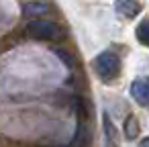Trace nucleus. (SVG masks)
<instances>
[{
  "mask_svg": "<svg viewBox=\"0 0 149 147\" xmlns=\"http://www.w3.org/2000/svg\"><path fill=\"white\" fill-rule=\"evenodd\" d=\"M94 70H96V74H98L100 80L112 82L120 74V57L114 51H102L94 59Z\"/></svg>",
  "mask_w": 149,
  "mask_h": 147,
  "instance_id": "nucleus-1",
  "label": "nucleus"
},
{
  "mask_svg": "<svg viewBox=\"0 0 149 147\" xmlns=\"http://www.w3.org/2000/svg\"><path fill=\"white\" fill-rule=\"evenodd\" d=\"M27 33L35 39H43V41H59L63 37L61 27H57L55 23H49V21H39V19L29 21Z\"/></svg>",
  "mask_w": 149,
  "mask_h": 147,
  "instance_id": "nucleus-2",
  "label": "nucleus"
},
{
  "mask_svg": "<svg viewBox=\"0 0 149 147\" xmlns=\"http://www.w3.org/2000/svg\"><path fill=\"white\" fill-rule=\"evenodd\" d=\"M131 96L137 104L149 106V78H139L131 84Z\"/></svg>",
  "mask_w": 149,
  "mask_h": 147,
  "instance_id": "nucleus-3",
  "label": "nucleus"
},
{
  "mask_svg": "<svg viewBox=\"0 0 149 147\" xmlns=\"http://www.w3.org/2000/svg\"><path fill=\"white\" fill-rule=\"evenodd\" d=\"M114 10H116V15H120L125 19H133L141 13V4L137 0H116Z\"/></svg>",
  "mask_w": 149,
  "mask_h": 147,
  "instance_id": "nucleus-4",
  "label": "nucleus"
},
{
  "mask_svg": "<svg viewBox=\"0 0 149 147\" xmlns=\"http://www.w3.org/2000/svg\"><path fill=\"white\" fill-rule=\"evenodd\" d=\"M102 125H104V145H106V147H120L116 127H114V123L110 121V116H108V114H104Z\"/></svg>",
  "mask_w": 149,
  "mask_h": 147,
  "instance_id": "nucleus-5",
  "label": "nucleus"
},
{
  "mask_svg": "<svg viewBox=\"0 0 149 147\" xmlns=\"http://www.w3.org/2000/svg\"><path fill=\"white\" fill-rule=\"evenodd\" d=\"M88 139H90L88 127L82 123V125H78V129H76V135H74V139H72V143H70L68 147H84V145L88 143Z\"/></svg>",
  "mask_w": 149,
  "mask_h": 147,
  "instance_id": "nucleus-6",
  "label": "nucleus"
},
{
  "mask_svg": "<svg viewBox=\"0 0 149 147\" xmlns=\"http://www.w3.org/2000/svg\"><path fill=\"white\" fill-rule=\"evenodd\" d=\"M125 137H127V141H133L139 137V121L133 114L127 116V121H125Z\"/></svg>",
  "mask_w": 149,
  "mask_h": 147,
  "instance_id": "nucleus-7",
  "label": "nucleus"
},
{
  "mask_svg": "<svg viewBox=\"0 0 149 147\" xmlns=\"http://www.w3.org/2000/svg\"><path fill=\"white\" fill-rule=\"evenodd\" d=\"M47 10H49V6H47L45 2H29V4H25V8H23V13H25L27 17H39V15L47 13Z\"/></svg>",
  "mask_w": 149,
  "mask_h": 147,
  "instance_id": "nucleus-8",
  "label": "nucleus"
},
{
  "mask_svg": "<svg viewBox=\"0 0 149 147\" xmlns=\"http://www.w3.org/2000/svg\"><path fill=\"white\" fill-rule=\"evenodd\" d=\"M135 35H137V41H139L141 45L149 47V21H143V23H139V25H137V31H135Z\"/></svg>",
  "mask_w": 149,
  "mask_h": 147,
  "instance_id": "nucleus-9",
  "label": "nucleus"
},
{
  "mask_svg": "<svg viewBox=\"0 0 149 147\" xmlns=\"http://www.w3.org/2000/svg\"><path fill=\"white\" fill-rule=\"evenodd\" d=\"M55 55H57L61 61H65V63H68V68H74V57H72V55H68L63 49H55Z\"/></svg>",
  "mask_w": 149,
  "mask_h": 147,
  "instance_id": "nucleus-10",
  "label": "nucleus"
},
{
  "mask_svg": "<svg viewBox=\"0 0 149 147\" xmlns=\"http://www.w3.org/2000/svg\"><path fill=\"white\" fill-rule=\"evenodd\" d=\"M141 147H149V137H147V139H143V141H141Z\"/></svg>",
  "mask_w": 149,
  "mask_h": 147,
  "instance_id": "nucleus-11",
  "label": "nucleus"
}]
</instances>
